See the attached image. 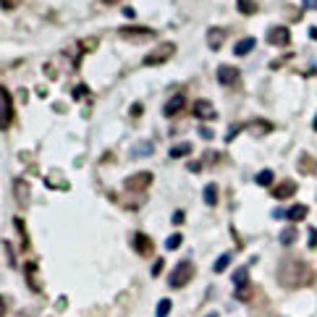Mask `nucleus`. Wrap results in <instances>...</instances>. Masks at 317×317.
Here are the masks:
<instances>
[{
    "instance_id": "f3484780",
    "label": "nucleus",
    "mask_w": 317,
    "mask_h": 317,
    "mask_svg": "<svg viewBox=\"0 0 317 317\" xmlns=\"http://www.w3.org/2000/svg\"><path fill=\"white\" fill-rule=\"evenodd\" d=\"M307 213H309V210L304 205H293L291 210H286V218H289L291 223H299V220H304V218H307Z\"/></svg>"
},
{
    "instance_id": "79ce46f5",
    "label": "nucleus",
    "mask_w": 317,
    "mask_h": 317,
    "mask_svg": "<svg viewBox=\"0 0 317 317\" xmlns=\"http://www.w3.org/2000/svg\"><path fill=\"white\" fill-rule=\"evenodd\" d=\"M315 131H317V121H315Z\"/></svg>"
},
{
    "instance_id": "bb28decb",
    "label": "nucleus",
    "mask_w": 317,
    "mask_h": 317,
    "mask_svg": "<svg viewBox=\"0 0 317 317\" xmlns=\"http://www.w3.org/2000/svg\"><path fill=\"white\" fill-rule=\"evenodd\" d=\"M181 241H184V236H181V233H173V236H168V241H165V249L173 252V249L181 246Z\"/></svg>"
},
{
    "instance_id": "1a4fd4ad",
    "label": "nucleus",
    "mask_w": 317,
    "mask_h": 317,
    "mask_svg": "<svg viewBox=\"0 0 317 317\" xmlns=\"http://www.w3.org/2000/svg\"><path fill=\"white\" fill-rule=\"evenodd\" d=\"M194 116H197V121H215L218 110L210 100H197L194 102Z\"/></svg>"
},
{
    "instance_id": "c9c22d12",
    "label": "nucleus",
    "mask_w": 317,
    "mask_h": 317,
    "mask_svg": "<svg viewBox=\"0 0 317 317\" xmlns=\"http://www.w3.org/2000/svg\"><path fill=\"white\" fill-rule=\"evenodd\" d=\"M181 220H184V213H181V210H178V213H173V223H181Z\"/></svg>"
},
{
    "instance_id": "412c9836",
    "label": "nucleus",
    "mask_w": 317,
    "mask_h": 317,
    "mask_svg": "<svg viewBox=\"0 0 317 317\" xmlns=\"http://www.w3.org/2000/svg\"><path fill=\"white\" fill-rule=\"evenodd\" d=\"M192 152V145H189V142H184V145H176V147H171V157L173 160H176V157H184V155H189Z\"/></svg>"
},
{
    "instance_id": "c756f323",
    "label": "nucleus",
    "mask_w": 317,
    "mask_h": 317,
    "mask_svg": "<svg viewBox=\"0 0 317 317\" xmlns=\"http://www.w3.org/2000/svg\"><path fill=\"white\" fill-rule=\"evenodd\" d=\"M249 129H252V134H265V131H270V129H273V126H270V123H254V126H249Z\"/></svg>"
},
{
    "instance_id": "f257e3e1",
    "label": "nucleus",
    "mask_w": 317,
    "mask_h": 317,
    "mask_svg": "<svg viewBox=\"0 0 317 317\" xmlns=\"http://www.w3.org/2000/svg\"><path fill=\"white\" fill-rule=\"evenodd\" d=\"M278 281L289 286V289H299V286L312 281V270L307 268V262H301L296 257H286L281 262V268H278Z\"/></svg>"
},
{
    "instance_id": "4c0bfd02",
    "label": "nucleus",
    "mask_w": 317,
    "mask_h": 317,
    "mask_svg": "<svg viewBox=\"0 0 317 317\" xmlns=\"http://www.w3.org/2000/svg\"><path fill=\"white\" fill-rule=\"evenodd\" d=\"M199 134H202L205 139H213V131H210V129H199Z\"/></svg>"
},
{
    "instance_id": "2eb2a0df",
    "label": "nucleus",
    "mask_w": 317,
    "mask_h": 317,
    "mask_svg": "<svg viewBox=\"0 0 317 317\" xmlns=\"http://www.w3.org/2000/svg\"><path fill=\"white\" fill-rule=\"evenodd\" d=\"M24 273H26V283L32 286V291L40 293V291H42V283H40V278H37V265H34V262H26V265H24Z\"/></svg>"
},
{
    "instance_id": "20e7f679",
    "label": "nucleus",
    "mask_w": 317,
    "mask_h": 317,
    "mask_svg": "<svg viewBox=\"0 0 317 317\" xmlns=\"http://www.w3.org/2000/svg\"><path fill=\"white\" fill-rule=\"evenodd\" d=\"M13 123V97L5 87H0V131Z\"/></svg>"
},
{
    "instance_id": "5701e85b",
    "label": "nucleus",
    "mask_w": 317,
    "mask_h": 317,
    "mask_svg": "<svg viewBox=\"0 0 317 317\" xmlns=\"http://www.w3.org/2000/svg\"><path fill=\"white\" fill-rule=\"evenodd\" d=\"M273 181H275V173L273 171H260L257 173V184L260 186H273Z\"/></svg>"
},
{
    "instance_id": "f8f14e48",
    "label": "nucleus",
    "mask_w": 317,
    "mask_h": 317,
    "mask_svg": "<svg viewBox=\"0 0 317 317\" xmlns=\"http://www.w3.org/2000/svg\"><path fill=\"white\" fill-rule=\"evenodd\" d=\"M152 239L147 236V233H134V249L142 254V257H149L152 254Z\"/></svg>"
},
{
    "instance_id": "a878e982",
    "label": "nucleus",
    "mask_w": 317,
    "mask_h": 317,
    "mask_svg": "<svg viewBox=\"0 0 317 317\" xmlns=\"http://www.w3.org/2000/svg\"><path fill=\"white\" fill-rule=\"evenodd\" d=\"M228 265H231V254L225 252V254H220V257H218V262H215L213 270H215V273H223V270L228 268Z\"/></svg>"
},
{
    "instance_id": "58836bf2",
    "label": "nucleus",
    "mask_w": 317,
    "mask_h": 317,
    "mask_svg": "<svg viewBox=\"0 0 317 317\" xmlns=\"http://www.w3.org/2000/svg\"><path fill=\"white\" fill-rule=\"evenodd\" d=\"M309 37H312V40L317 42V26H312V29H309Z\"/></svg>"
},
{
    "instance_id": "39448f33",
    "label": "nucleus",
    "mask_w": 317,
    "mask_h": 317,
    "mask_svg": "<svg viewBox=\"0 0 317 317\" xmlns=\"http://www.w3.org/2000/svg\"><path fill=\"white\" fill-rule=\"evenodd\" d=\"M233 283H236V299L249 301L252 299V283H249V268H239L233 273Z\"/></svg>"
},
{
    "instance_id": "a211bd4d",
    "label": "nucleus",
    "mask_w": 317,
    "mask_h": 317,
    "mask_svg": "<svg viewBox=\"0 0 317 317\" xmlns=\"http://www.w3.org/2000/svg\"><path fill=\"white\" fill-rule=\"evenodd\" d=\"M223 37H225V32L223 29H210L207 32V45H210V50H218L223 45Z\"/></svg>"
},
{
    "instance_id": "aec40b11",
    "label": "nucleus",
    "mask_w": 317,
    "mask_h": 317,
    "mask_svg": "<svg viewBox=\"0 0 317 317\" xmlns=\"http://www.w3.org/2000/svg\"><path fill=\"white\" fill-rule=\"evenodd\" d=\"M205 205H210V207L218 205V186L215 184H207L205 186Z\"/></svg>"
},
{
    "instance_id": "ddd939ff",
    "label": "nucleus",
    "mask_w": 317,
    "mask_h": 317,
    "mask_svg": "<svg viewBox=\"0 0 317 317\" xmlns=\"http://www.w3.org/2000/svg\"><path fill=\"white\" fill-rule=\"evenodd\" d=\"M184 108H186V97H184V95H176V97H171V100L165 102L163 113H165V116H168V118H173V116H176V113H181Z\"/></svg>"
},
{
    "instance_id": "e433bc0d",
    "label": "nucleus",
    "mask_w": 317,
    "mask_h": 317,
    "mask_svg": "<svg viewBox=\"0 0 317 317\" xmlns=\"http://www.w3.org/2000/svg\"><path fill=\"white\" fill-rule=\"evenodd\" d=\"M123 16H129V19H134V16H137V11H134V8H123Z\"/></svg>"
},
{
    "instance_id": "423d86ee",
    "label": "nucleus",
    "mask_w": 317,
    "mask_h": 317,
    "mask_svg": "<svg viewBox=\"0 0 317 317\" xmlns=\"http://www.w3.org/2000/svg\"><path fill=\"white\" fill-rule=\"evenodd\" d=\"M152 181H155V176L149 171H139V173H134V176L126 178L123 186H126V192H145V189H149Z\"/></svg>"
},
{
    "instance_id": "2f4dec72",
    "label": "nucleus",
    "mask_w": 317,
    "mask_h": 317,
    "mask_svg": "<svg viewBox=\"0 0 317 317\" xmlns=\"http://www.w3.org/2000/svg\"><path fill=\"white\" fill-rule=\"evenodd\" d=\"M301 8H309V11H317V0H301Z\"/></svg>"
},
{
    "instance_id": "ea45409f",
    "label": "nucleus",
    "mask_w": 317,
    "mask_h": 317,
    "mask_svg": "<svg viewBox=\"0 0 317 317\" xmlns=\"http://www.w3.org/2000/svg\"><path fill=\"white\" fill-rule=\"evenodd\" d=\"M102 3H105V5H113V3H118V0H102Z\"/></svg>"
},
{
    "instance_id": "473e14b6",
    "label": "nucleus",
    "mask_w": 317,
    "mask_h": 317,
    "mask_svg": "<svg viewBox=\"0 0 317 317\" xmlns=\"http://www.w3.org/2000/svg\"><path fill=\"white\" fill-rule=\"evenodd\" d=\"M160 273H163V260H155V265H152V275L157 278Z\"/></svg>"
},
{
    "instance_id": "9d476101",
    "label": "nucleus",
    "mask_w": 317,
    "mask_h": 317,
    "mask_svg": "<svg viewBox=\"0 0 317 317\" xmlns=\"http://www.w3.org/2000/svg\"><path fill=\"white\" fill-rule=\"evenodd\" d=\"M118 34L126 37V40H134V37H139V40H145V37H155V32L149 26H121Z\"/></svg>"
},
{
    "instance_id": "cd10ccee",
    "label": "nucleus",
    "mask_w": 317,
    "mask_h": 317,
    "mask_svg": "<svg viewBox=\"0 0 317 317\" xmlns=\"http://www.w3.org/2000/svg\"><path fill=\"white\" fill-rule=\"evenodd\" d=\"M171 315V299H160L157 304V317H168Z\"/></svg>"
},
{
    "instance_id": "6e6552de",
    "label": "nucleus",
    "mask_w": 317,
    "mask_h": 317,
    "mask_svg": "<svg viewBox=\"0 0 317 317\" xmlns=\"http://www.w3.org/2000/svg\"><path fill=\"white\" fill-rule=\"evenodd\" d=\"M268 42L275 45V48H286V45L291 42L289 26H270V29H268Z\"/></svg>"
},
{
    "instance_id": "7ed1b4c3",
    "label": "nucleus",
    "mask_w": 317,
    "mask_h": 317,
    "mask_svg": "<svg viewBox=\"0 0 317 317\" xmlns=\"http://www.w3.org/2000/svg\"><path fill=\"white\" fill-rule=\"evenodd\" d=\"M192 278H194V265L189 260H184V262H178V265L173 268V273L168 275V286L171 289H184Z\"/></svg>"
},
{
    "instance_id": "72a5a7b5",
    "label": "nucleus",
    "mask_w": 317,
    "mask_h": 317,
    "mask_svg": "<svg viewBox=\"0 0 317 317\" xmlns=\"http://www.w3.org/2000/svg\"><path fill=\"white\" fill-rule=\"evenodd\" d=\"M5 312H8V301L5 296H0V317H5Z\"/></svg>"
},
{
    "instance_id": "4468645a",
    "label": "nucleus",
    "mask_w": 317,
    "mask_h": 317,
    "mask_svg": "<svg viewBox=\"0 0 317 317\" xmlns=\"http://www.w3.org/2000/svg\"><path fill=\"white\" fill-rule=\"evenodd\" d=\"M296 184L293 181H283V184H278V186H273V197L275 199H289V197H293L296 194Z\"/></svg>"
},
{
    "instance_id": "0eeeda50",
    "label": "nucleus",
    "mask_w": 317,
    "mask_h": 317,
    "mask_svg": "<svg viewBox=\"0 0 317 317\" xmlns=\"http://www.w3.org/2000/svg\"><path fill=\"white\" fill-rule=\"evenodd\" d=\"M215 76H218V81H220L223 87H233V84H236V81L241 79V71L236 69V66H228V63H223V66H218Z\"/></svg>"
},
{
    "instance_id": "b1692460",
    "label": "nucleus",
    "mask_w": 317,
    "mask_h": 317,
    "mask_svg": "<svg viewBox=\"0 0 317 317\" xmlns=\"http://www.w3.org/2000/svg\"><path fill=\"white\" fill-rule=\"evenodd\" d=\"M293 241H296V228H293V225H289V228L281 233V244H283V246H291Z\"/></svg>"
},
{
    "instance_id": "6ab92c4d",
    "label": "nucleus",
    "mask_w": 317,
    "mask_h": 317,
    "mask_svg": "<svg viewBox=\"0 0 317 317\" xmlns=\"http://www.w3.org/2000/svg\"><path fill=\"white\" fill-rule=\"evenodd\" d=\"M236 8L244 13V16H254V13H257V3H254V0H236Z\"/></svg>"
},
{
    "instance_id": "f704fd0d",
    "label": "nucleus",
    "mask_w": 317,
    "mask_h": 317,
    "mask_svg": "<svg viewBox=\"0 0 317 317\" xmlns=\"http://www.w3.org/2000/svg\"><path fill=\"white\" fill-rule=\"evenodd\" d=\"M189 171H192V173H199V171H202V163H189Z\"/></svg>"
},
{
    "instance_id": "c85d7f7f",
    "label": "nucleus",
    "mask_w": 317,
    "mask_h": 317,
    "mask_svg": "<svg viewBox=\"0 0 317 317\" xmlns=\"http://www.w3.org/2000/svg\"><path fill=\"white\" fill-rule=\"evenodd\" d=\"M21 5V0H0V8L3 11H13V8H19Z\"/></svg>"
},
{
    "instance_id": "393cba45",
    "label": "nucleus",
    "mask_w": 317,
    "mask_h": 317,
    "mask_svg": "<svg viewBox=\"0 0 317 317\" xmlns=\"http://www.w3.org/2000/svg\"><path fill=\"white\" fill-rule=\"evenodd\" d=\"M13 225H16V231H19V236H21V244H24V249H29V236H26L24 220H21V218H13Z\"/></svg>"
},
{
    "instance_id": "9b49d317",
    "label": "nucleus",
    "mask_w": 317,
    "mask_h": 317,
    "mask_svg": "<svg viewBox=\"0 0 317 317\" xmlns=\"http://www.w3.org/2000/svg\"><path fill=\"white\" fill-rule=\"evenodd\" d=\"M13 194H16V202L21 207H26L29 205V197H32V192H29V184L24 178H16L13 181Z\"/></svg>"
},
{
    "instance_id": "4be33fe9",
    "label": "nucleus",
    "mask_w": 317,
    "mask_h": 317,
    "mask_svg": "<svg viewBox=\"0 0 317 317\" xmlns=\"http://www.w3.org/2000/svg\"><path fill=\"white\" fill-rule=\"evenodd\" d=\"M152 149H155L152 142H142V145H137V147L131 149V155H134V157H142V155H149Z\"/></svg>"
},
{
    "instance_id": "a19ab883",
    "label": "nucleus",
    "mask_w": 317,
    "mask_h": 317,
    "mask_svg": "<svg viewBox=\"0 0 317 317\" xmlns=\"http://www.w3.org/2000/svg\"><path fill=\"white\" fill-rule=\"evenodd\" d=\"M205 317H218V312H210V315H205Z\"/></svg>"
},
{
    "instance_id": "7c9ffc66",
    "label": "nucleus",
    "mask_w": 317,
    "mask_h": 317,
    "mask_svg": "<svg viewBox=\"0 0 317 317\" xmlns=\"http://www.w3.org/2000/svg\"><path fill=\"white\" fill-rule=\"evenodd\" d=\"M309 246L317 249V228H309Z\"/></svg>"
},
{
    "instance_id": "dca6fc26",
    "label": "nucleus",
    "mask_w": 317,
    "mask_h": 317,
    "mask_svg": "<svg viewBox=\"0 0 317 317\" xmlns=\"http://www.w3.org/2000/svg\"><path fill=\"white\" fill-rule=\"evenodd\" d=\"M254 45H257V40L254 37H244V40H239L236 45H233V55H246V52H252L254 50Z\"/></svg>"
},
{
    "instance_id": "f03ea898",
    "label": "nucleus",
    "mask_w": 317,
    "mask_h": 317,
    "mask_svg": "<svg viewBox=\"0 0 317 317\" xmlns=\"http://www.w3.org/2000/svg\"><path fill=\"white\" fill-rule=\"evenodd\" d=\"M173 55H176V45H173V42H160L155 50L147 52L142 63H145V66H163L165 60H171Z\"/></svg>"
}]
</instances>
